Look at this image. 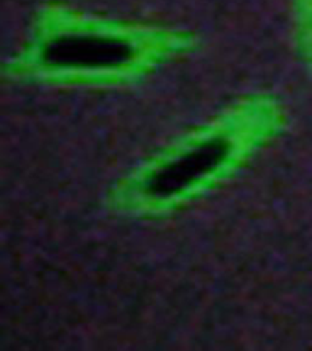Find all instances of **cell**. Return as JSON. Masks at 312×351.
I'll return each instance as SVG.
<instances>
[{
    "label": "cell",
    "mask_w": 312,
    "mask_h": 351,
    "mask_svg": "<svg viewBox=\"0 0 312 351\" xmlns=\"http://www.w3.org/2000/svg\"><path fill=\"white\" fill-rule=\"evenodd\" d=\"M231 144L225 138L205 141L195 149L184 154L178 160L163 166L150 175L145 183V191L153 197H169L183 191L192 181L203 177L228 156Z\"/></svg>",
    "instance_id": "7a4b0ae2"
},
{
    "label": "cell",
    "mask_w": 312,
    "mask_h": 351,
    "mask_svg": "<svg viewBox=\"0 0 312 351\" xmlns=\"http://www.w3.org/2000/svg\"><path fill=\"white\" fill-rule=\"evenodd\" d=\"M133 47L127 41L112 36L62 35L50 39L43 49L45 64L75 69H105L127 63Z\"/></svg>",
    "instance_id": "6da1fadb"
}]
</instances>
